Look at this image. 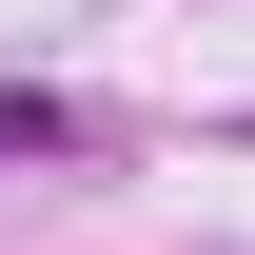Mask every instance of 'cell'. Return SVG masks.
Wrapping results in <instances>:
<instances>
[{"mask_svg": "<svg viewBox=\"0 0 255 255\" xmlns=\"http://www.w3.org/2000/svg\"><path fill=\"white\" fill-rule=\"evenodd\" d=\"M79 137H98V118H79V98H39V79H20V98H0V157H79Z\"/></svg>", "mask_w": 255, "mask_h": 255, "instance_id": "6da1fadb", "label": "cell"}]
</instances>
